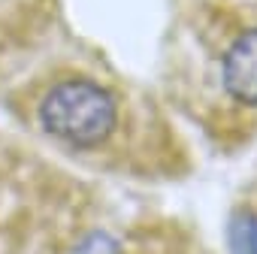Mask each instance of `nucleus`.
Here are the masks:
<instances>
[{
  "mask_svg": "<svg viewBox=\"0 0 257 254\" xmlns=\"http://www.w3.org/2000/svg\"><path fill=\"white\" fill-rule=\"evenodd\" d=\"M143 106L115 76L97 67H64L37 97V124L58 146L79 155L124 158L137 155V131H164L161 121H143Z\"/></svg>",
  "mask_w": 257,
  "mask_h": 254,
  "instance_id": "f03ea898",
  "label": "nucleus"
},
{
  "mask_svg": "<svg viewBox=\"0 0 257 254\" xmlns=\"http://www.w3.org/2000/svg\"><path fill=\"white\" fill-rule=\"evenodd\" d=\"M167 82L224 152L257 143V0H170Z\"/></svg>",
  "mask_w": 257,
  "mask_h": 254,
  "instance_id": "f257e3e1",
  "label": "nucleus"
}]
</instances>
